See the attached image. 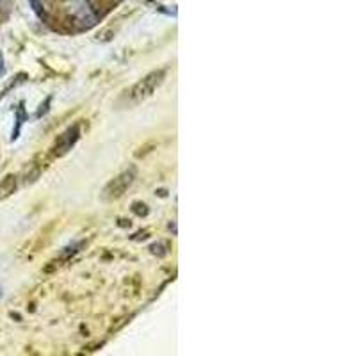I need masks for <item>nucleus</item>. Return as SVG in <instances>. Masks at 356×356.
<instances>
[{
	"instance_id": "nucleus-1",
	"label": "nucleus",
	"mask_w": 356,
	"mask_h": 356,
	"mask_svg": "<svg viewBox=\"0 0 356 356\" xmlns=\"http://www.w3.org/2000/svg\"><path fill=\"white\" fill-rule=\"evenodd\" d=\"M166 70H155V72L148 73L145 79H141L139 82L132 86V88L127 91L125 95V106L127 107H136L139 104H143L145 100L152 97V95L157 91L162 86L164 79H166Z\"/></svg>"
},
{
	"instance_id": "nucleus-2",
	"label": "nucleus",
	"mask_w": 356,
	"mask_h": 356,
	"mask_svg": "<svg viewBox=\"0 0 356 356\" xmlns=\"http://www.w3.org/2000/svg\"><path fill=\"white\" fill-rule=\"evenodd\" d=\"M134 180H136V168H129V170L122 171V173L118 175L116 178H113L104 191H102V200H106V202H113V200L122 198L125 195L129 187L132 186Z\"/></svg>"
},
{
	"instance_id": "nucleus-3",
	"label": "nucleus",
	"mask_w": 356,
	"mask_h": 356,
	"mask_svg": "<svg viewBox=\"0 0 356 356\" xmlns=\"http://www.w3.org/2000/svg\"><path fill=\"white\" fill-rule=\"evenodd\" d=\"M79 138H81V127L79 125L70 127V129L63 134L61 138L57 139L56 155H59V157H61V155H65L66 152L72 150V146L79 141Z\"/></svg>"
},
{
	"instance_id": "nucleus-4",
	"label": "nucleus",
	"mask_w": 356,
	"mask_h": 356,
	"mask_svg": "<svg viewBox=\"0 0 356 356\" xmlns=\"http://www.w3.org/2000/svg\"><path fill=\"white\" fill-rule=\"evenodd\" d=\"M17 191V177L15 175H8V177L0 182V200L8 198Z\"/></svg>"
},
{
	"instance_id": "nucleus-5",
	"label": "nucleus",
	"mask_w": 356,
	"mask_h": 356,
	"mask_svg": "<svg viewBox=\"0 0 356 356\" xmlns=\"http://www.w3.org/2000/svg\"><path fill=\"white\" fill-rule=\"evenodd\" d=\"M4 75V57H2V54H0V77Z\"/></svg>"
},
{
	"instance_id": "nucleus-6",
	"label": "nucleus",
	"mask_w": 356,
	"mask_h": 356,
	"mask_svg": "<svg viewBox=\"0 0 356 356\" xmlns=\"http://www.w3.org/2000/svg\"><path fill=\"white\" fill-rule=\"evenodd\" d=\"M33 6H34V9H36V11L40 9V6H38V0H33Z\"/></svg>"
},
{
	"instance_id": "nucleus-7",
	"label": "nucleus",
	"mask_w": 356,
	"mask_h": 356,
	"mask_svg": "<svg viewBox=\"0 0 356 356\" xmlns=\"http://www.w3.org/2000/svg\"><path fill=\"white\" fill-rule=\"evenodd\" d=\"M0 296H2V289H0Z\"/></svg>"
}]
</instances>
